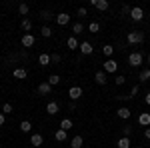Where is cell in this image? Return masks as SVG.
<instances>
[{
  "label": "cell",
  "mask_w": 150,
  "mask_h": 148,
  "mask_svg": "<svg viewBox=\"0 0 150 148\" xmlns=\"http://www.w3.org/2000/svg\"><path fill=\"white\" fill-rule=\"evenodd\" d=\"M126 42H128V44H142V42H144V34H142V32H138V30L128 32Z\"/></svg>",
  "instance_id": "obj_1"
},
{
  "label": "cell",
  "mask_w": 150,
  "mask_h": 148,
  "mask_svg": "<svg viewBox=\"0 0 150 148\" xmlns=\"http://www.w3.org/2000/svg\"><path fill=\"white\" fill-rule=\"evenodd\" d=\"M102 68L106 74H112V72H118V62L116 60H112V58H106L102 64Z\"/></svg>",
  "instance_id": "obj_2"
},
{
  "label": "cell",
  "mask_w": 150,
  "mask_h": 148,
  "mask_svg": "<svg viewBox=\"0 0 150 148\" xmlns=\"http://www.w3.org/2000/svg\"><path fill=\"white\" fill-rule=\"evenodd\" d=\"M128 64H130L132 68H138L140 64H142V54H140V52H132V54L128 56Z\"/></svg>",
  "instance_id": "obj_3"
},
{
  "label": "cell",
  "mask_w": 150,
  "mask_h": 148,
  "mask_svg": "<svg viewBox=\"0 0 150 148\" xmlns=\"http://www.w3.org/2000/svg\"><path fill=\"white\" fill-rule=\"evenodd\" d=\"M130 18H132L134 22H140V20L144 18V10H142L140 6H134V8L130 10Z\"/></svg>",
  "instance_id": "obj_4"
},
{
  "label": "cell",
  "mask_w": 150,
  "mask_h": 148,
  "mask_svg": "<svg viewBox=\"0 0 150 148\" xmlns=\"http://www.w3.org/2000/svg\"><path fill=\"white\" fill-rule=\"evenodd\" d=\"M34 42H36V38L30 34V32H28V34H22V46L24 48H32Z\"/></svg>",
  "instance_id": "obj_5"
},
{
  "label": "cell",
  "mask_w": 150,
  "mask_h": 148,
  "mask_svg": "<svg viewBox=\"0 0 150 148\" xmlns=\"http://www.w3.org/2000/svg\"><path fill=\"white\" fill-rule=\"evenodd\" d=\"M68 96H70V100H78V98L82 96V88L80 86H70Z\"/></svg>",
  "instance_id": "obj_6"
},
{
  "label": "cell",
  "mask_w": 150,
  "mask_h": 148,
  "mask_svg": "<svg viewBox=\"0 0 150 148\" xmlns=\"http://www.w3.org/2000/svg\"><path fill=\"white\" fill-rule=\"evenodd\" d=\"M56 22L60 24V26H66V24L70 22V14L68 12H60V14H56Z\"/></svg>",
  "instance_id": "obj_7"
},
{
  "label": "cell",
  "mask_w": 150,
  "mask_h": 148,
  "mask_svg": "<svg viewBox=\"0 0 150 148\" xmlns=\"http://www.w3.org/2000/svg\"><path fill=\"white\" fill-rule=\"evenodd\" d=\"M94 82L100 84V86H104V84L108 82V80H106V72H104V70H98V72L94 74Z\"/></svg>",
  "instance_id": "obj_8"
},
{
  "label": "cell",
  "mask_w": 150,
  "mask_h": 148,
  "mask_svg": "<svg viewBox=\"0 0 150 148\" xmlns=\"http://www.w3.org/2000/svg\"><path fill=\"white\" fill-rule=\"evenodd\" d=\"M92 6H96V8H98V10H108V8H110V2H108V0H92Z\"/></svg>",
  "instance_id": "obj_9"
},
{
  "label": "cell",
  "mask_w": 150,
  "mask_h": 148,
  "mask_svg": "<svg viewBox=\"0 0 150 148\" xmlns=\"http://www.w3.org/2000/svg\"><path fill=\"white\" fill-rule=\"evenodd\" d=\"M78 50H80L84 56H88V54H92V52H94V48H92L90 42H80V48H78Z\"/></svg>",
  "instance_id": "obj_10"
},
{
  "label": "cell",
  "mask_w": 150,
  "mask_h": 148,
  "mask_svg": "<svg viewBox=\"0 0 150 148\" xmlns=\"http://www.w3.org/2000/svg\"><path fill=\"white\" fill-rule=\"evenodd\" d=\"M50 90H52V86H50L48 82H40V84H38V94L48 96V94H50Z\"/></svg>",
  "instance_id": "obj_11"
},
{
  "label": "cell",
  "mask_w": 150,
  "mask_h": 148,
  "mask_svg": "<svg viewBox=\"0 0 150 148\" xmlns=\"http://www.w3.org/2000/svg\"><path fill=\"white\" fill-rule=\"evenodd\" d=\"M30 144H32V146H36V148H40L42 144H44L42 134H32V136H30Z\"/></svg>",
  "instance_id": "obj_12"
},
{
  "label": "cell",
  "mask_w": 150,
  "mask_h": 148,
  "mask_svg": "<svg viewBox=\"0 0 150 148\" xmlns=\"http://www.w3.org/2000/svg\"><path fill=\"white\" fill-rule=\"evenodd\" d=\"M58 110H60V106H58L56 102H48L46 104V114H50V116H56Z\"/></svg>",
  "instance_id": "obj_13"
},
{
  "label": "cell",
  "mask_w": 150,
  "mask_h": 148,
  "mask_svg": "<svg viewBox=\"0 0 150 148\" xmlns=\"http://www.w3.org/2000/svg\"><path fill=\"white\" fill-rule=\"evenodd\" d=\"M138 124L148 128V126H150V112H142V114H140V116H138Z\"/></svg>",
  "instance_id": "obj_14"
},
{
  "label": "cell",
  "mask_w": 150,
  "mask_h": 148,
  "mask_svg": "<svg viewBox=\"0 0 150 148\" xmlns=\"http://www.w3.org/2000/svg\"><path fill=\"white\" fill-rule=\"evenodd\" d=\"M20 28L24 30V34H28V32L32 30V20H30V18H22V22H20Z\"/></svg>",
  "instance_id": "obj_15"
},
{
  "label": "cell",
  "mask_w": 150,
  "mask_h": 148,
  "mask_svg": "<svg viewBox=\"0 0 150 148\" xmlns=\"http://www.w3.org/2000/svg\"><path fill=\"white\" fill-rule=\"evenodd\" d=\"M66 46H68L70 50H78L80 48V42L76 40V36H70L68 40H66Z\"/></svg>",
  "instance_id": "obj_16"
},
{
  "label": "cell",
  "mask_w": 150,
  "mask_h": 148,
  "mask_svg": "<svg viewBox=\"0 0 150 148\" xmlns=\"http://www.w3.org/2000/svg\"><path fill=\"white\" fill-rule=\"evenodd\" d=\"M116 114H118V118L126 120V118H130V108H126V106H120V108L116 110Z\"/></svg>",
  "instance_id": "obj_17"
},
{
  "label": "cell",
  "mask_w": 150,
  "mask_h": 148,
  "mask_svg": "<svg viewBox=\"0 0 150 148\" xmlns=\"http://www.w3.org/2000/svg\"><path fill=\"white\" fill-rule=\"evenodd\" d=\"M12 74H14V78H16V80H24L26 76H28L26 68H14V72H12Z\"/></svg>",
  "instance_id": "obj_18"
},
{
  "label": "cell",
  "mask_w": 150,
  "mask_h": 148,
  "mask_svg": "<svg viewBox=\"0 0 150 148\" xmlns=\"http://www.w3.org/2000/svg\"><path fill=\"white\" fill-rule=\"evenodd\" d=\"M50 62H52V60H50V54H46V52H42V54L38 56V64H40V66H48Z\"/></svg>",
  "instance_id": "obj_19"
},
{
  "label": "cell",
  "mask_w": 150,
  "mask_h": 148,
  "mask_svg": "<svg viewBox=\"0 0 150 148\" xmlns=\"http://www.w3.org/2000/svg\"><path fill=\"white\" fill-rule=\"evenodd\" d=\"M82 144H84V138L82 136H74L70 140V148H82Z\"/></svg>",
  "instance_id": "obj_20"
},
{
  "label": "cell",
  "mask_w": 150,
  "mask_h": 148,
  "mask_svg": "<svg viewBox=\"0 0 150 148\" xmlns=\"http://www.w3.org/2000/svg\"><path fill=\"white\" fill-rule=\"evenodd\" d=\"M54 138H56L58 142H64V140L68 138V134H66V130H62V128H58L56 132H54Z\"/></svg>",
  "instance_id": "obj_21"
},
{
  "label": "cell",
  "mask_w": 150,
  "mask_h": 148,
  "mask_svg": "<svg viewBox=\"0 0 150 148\" xmlns=\"http://www.w3.org/2000/svg\"><path fill=\"white\" fill-rule=\"evenodd\" d=\"M82 32H84V24L82 22H74V26H72V34L78 36V34H82Z\"/></svg>",
  "instance_id": "obj_22"
},
{
  "label": "cell",
  "mask_w": 150,
  "mask_h": 148,
  "mask_svg": "<svg viewBox=\"0 0 150 148\" xmlns=\"http://www.w3.org/2000/svg\"><path fill=\"white\" fill-rule=\"evenodd\" d=\"M102 54H104L106 58H110L112 54H114V46H110V44H104V46H102Z\"/></svg>",
  "instance_id": "obj_23"
},
{
  "label": "cell",
  "mask_w": 150,
  "mask_h": 148,
  "mask_svg": "<svg viewBox=\"0 0 150 148\" xmlns=\"http://www.w3.org/2000/svg\"><path fill=\"white\" fill-rule=\"evenodd\" d=\"M118 148H130V138L126 136H122V138H118V144H116Z\"/></svg>",
  "instance_id": "obj_24"
},
{
  "label": "cell",
  "mask_w": 150,
  "mask_h": 148,
  "mask_svg": "<svg viewBox=\"0 0 150 148\" xmlns=\"http://www.w3.org/2000/svg\"><path fill=\"white\" fill-rule=\"evenodd\" d=\"M140 82H148L150 80V68H144V70H140Z\"/></svg>",
  "instance_id": "obj_25"
},
{
  "label": "cell",
  "mask_w": 150,
  "mask_h": 148,
  "mask_svg": "<svg viewBox=\"0 0 150 148\" xmlns=\"http://www.w3.org/2000/svg\"><path fill=\"white\" fill-rule=\"evenodd\" d=\"M60 128L68 132L70 128H72V120H70V118H62V122H60Z\"/></svg>",
  "instance_id": "obj_26"
},
{
  "label": "cell",
  "mask_w": 150,
  "mask_h": 148,
  "mask_svg": "<svg viewBox=\"0 0 150 148\" xmlns=\"http://www.w3.org/2000/svg\"><path fill=\"white\" fill-rule=\"evenodd\" d=\"M20 130H22L24 134H26V132H30V130H32V124H30V120H22V122H20Z\"/></svg>",
  "instance_id": "obj_27"
},
{
  "label": "cell",
  "mask_w": 150,
  "mask_h": 148,
  "mask_svg": "<svg viewBox=\"0 0 150 148\" xmlns=\"http://www.w3.org/2000/svg\"><path fill=\"white\" fill-rule=\"evenodd\" d=\"M48 84H50V86L60 84V76H58V74H50V76H48Z\"/></svg>",
  "instance_id": "obj_28"
},
{
  "label": "cell",
  "mask_w": 150,
  "mask_h": 148,
  "mask_svg": "<svg viewBox=\"0 0 150 148\" xmlns=\"http://www.w3.org/2000/svg\"><path fill=\"white\" fill-rule=\"evenodd\" d=\"M88 32H92V34L100 32V24H98V22H90V24H88Z\"/></svg>",
  "instance_id": "obj_29"
},
{
  "label": "cell",
  "mask_w": 150,
  "mask_h": 148,
  "mask_svg": "<svg viewBox=\"0 0 150 148\" xmlns=\"http://www.w3.org/2000/svg\"><path fill=\"white\" fill-rule=\"evenodd\" d=\"M40 34L44 36V38H50V36H52V28H50V26H42V28H40Z\"/></svg>",
  "instance_id": "obj_30"
},
{
  "label": "cell",
  "mask_w": 150,
  "mask_h": 148,
  "mask_svg": "<svg viewBox=\"0 0 150 148\" xmlns=\"http://www.w3.org/2000/svg\"><path fill=\"white\" fill-rule=\"evenodd\" d=\"M18 12H20V16H26V14H28V12H30V6H28V4H20V6H18Z\"/></svg>",
  "instance_id": "obj_31"
},
{
  "label": "cell",
  "mask_w": 150,
  "mask_h": 148,
  "mask_svg": "<svg viewBox=\"0 0 150 148\" xmlns=\"http://www.w3.org/2000/svg\"><path fill=\"white\" fill-rule=\"evenodd\" d=\"M40 18H42V20H46V22H48V20H52L54 16H52V14H50L48 10H42V12H40Z\"/></svg>",
  "instance_id": "obj_32"
},
{
  "label": "cell",
  "mask_w": 150,
  "mask_h": 148,
  "mask_svg": "<svg viewBox=\"0 0 150 148\" xmlns=\"http://www.w3.org/2000/svg\"><path fill=\"white\" fill-rule=\"evenodd\" d=\"M114 82H116V86H122V84L126 82V78H124L122 74H118V76H116V78H114Z\"/></svg>",
  "instance_id": "obj_33"
},
{
  "label": "cell",
  "mask_w": 150,
  "mask_h": 148,
  "mask_svg": "<svg viewBox=\"0 0 150 148\" xmlns=\"http://www.w3.org/2000/svg\"><path fill=\"white\" fill-rule=\"evenodd\" d=\"M2 112H4V114H10V112H12V104H10V102H4V106H2Z\"/></svg>",
  "instance_id": "obj_34"
},
{
  "label": "cell",
  "mask_w": 150,
  "mask_h": 148,
  "mask_svg": "<svg viewBox=\"0 0 150 148\" xmlns=\"http://www.w3.org/2000/svg\"><path fill=\"white\" fill-rule=\"evenodd\" d=\"M50 60H52V64H58V62H60V60H62V56H60V54H56V52H54V54H50Z\"/></svg>",
  "instance_id": "obj_35"
},
{
  "label": "cell",
  "mask_w": 150,
  "mask_h": 148,
  "mask_svg": "<svg viewBox=\"0 0 150 148\" xmlns=\"http://www.w3.org/2000/svg\"><path fill=\"white\" fill-rule=\"evenodd\" d=\"M122 134H124L126 138H130V134H132V126H124V128H122Z\"/></svg>",
  "instance_id": "obj_36"
},
{
  "label": "cell",
  "mask_w": 150,
  "mask_h": 148,
  "mask_svg": "<svg viewBox=\"0 0 150 148\" xmlns=\"http://www.w3.org/2000/svg\"><path fill=\"white\" fill-rule=\"evenodd\" d=\"M78 16H88V12H86V8H84V6H80V8H78Z\"/></svg>",
  "instance_id": "obj_37"
},
{
  "label": "cell",
  "mask_w": 150,
  "mask_h": 148,
  "mask_svg": "<svg viewBox=\"0 0 150 148\" xmlns=\"http://www.w3.org/2000/svg\"><path fill=\"white\" fill-rule=\"evenodd\" d=\"M138 90H140V86H132V90H130V96H136V94H138Z\"/></svg>",
  "instance_id": "obj_38"
},
{
  "label": "cell",
  "mask_w": 150,
  "mask_h": 148,
  "mask_svg": "<svg viewBox=\"0 0 150 148\" xmlns=\"http://www.w3.org/2000/svg\"><path fill=\"white\" fill-rule=\"evenodd\" d=\"M130 10H132V8H130L128 4H124V6H122V14H130Z\"/></svg>",
  "instance_id": "obj_39"
},
{
  "label": "cell",
  "mask_w": 150,
  "mask_h": 148,
  "mask_svg": "<svg viewBox=\"0 0 150 148\" xmlns=\"http://www.w3.org/2000/svg\"><path fill=\"white\" fill-rule=\"evenodd\" d=\"M4 120H6V114H4V112H0V126L4 124Z\"/></svg>",
  "instance_id": "obj_40"
},
{
  "label": "cell",
  "mask_w": 150,
  "mask_h": 148,
  "mask_svg": "<svg viewBox=\"0 0 150 148\" xmlns=\"http://www.w3.org/2000/svg\"><path fill=\"white\" fill-rule=\"evenodd\" d=\"M144 136L150 140V126H148V128H144Z\"/></svg>",
  "instance_id": "obj_41"
},
{
  "label": "cell",
  "mask_w": 150,
  "mask_h": 148,
  "mask_svg": "<svg viewBox=\"0 0 150 148\" xmlns=\"http://www.w3.org/2000/svg\"><path fill=\"white\" fill-rule=\"evenodd\" d=\"M144 102H146V104H148V106H150V92H148V94H146V96H144Z\"/></svg>",
  "instance_id": "obj_42"
},
{
  "label": "cell",
  "mask_w": 150,
  "mask_h": 148,
  "mask_svg": "<svg viewBox=\"0 0 150 148\" xmlns=\"http://www.w3.org/2000/svg\"><path fill=\"white\" fill-rule=\"evenodd\" d=\"M134 148H142V146H134Z\"/></svg>",
  "instance_id": "obj_43"
},
{
  "label": "cell",
  "mask_w": 150,
  "mask_h": 148,
  "mask_svg": "<svg viewBox=\"0 0 150 148\" xmlns=\"http://www.w3.org/2000/svg\"><path fill=\"white\" fill-rule=\"evenodd\" d=\"M148 64H150V56H148Z\"/></svg>",
  "instance_id": "obj_44"
}]
</instances>
